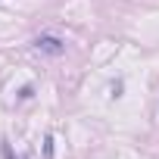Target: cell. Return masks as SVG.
<instances>
[{"label": "cell", "mask_w": 159, "mask_h": 159, "mask_svg": "<svg viewBox=\"0 0 159 159\" xmlns=\"http://www.w3.org/2000/svg\"><path fill=\"white\" fill-rule=\"evenodd\" d=\"M31 47H34L38 53H44V56H62V53H66V41L56 38V34H38V38L31 41Z\"/></svg>", "instance_id": "cell-1"}, {"label": "cell", "mask_w": 159, "mask_h": 159, "mask_svg": "<svg viewBox=\"0 0 159 159\" xmlns=\"http://www.w3.org/2000/svg\"><path fill=\"white\" fill-rule=\"evenodd\" d=\"M31 97H34V88H31V84H25V88L19 91V100H31Z\"/></svg>", "instance_id": "cell-2"}, {"label": "cell", "mask_w": 159, "mask_h": 159, "mask_svg": "<svg viewBox=\"0 0 159 159\" xmlns=\"http://www.w3.org/2000/svg\"><path fill=\"white\" fill-rule=\"evenodd\" d=\"M44 156L53 159V137H50V134H47V140H44Z\"/></svg>", "instance_id": "cell-3"}, {"label": "cell", "mask_w": 159, "mask_h": 159, "mask_svg": "<svg viewBox=\"0 0 159 159\" xmlns=\"http://www.w3.org/2000/svg\"><path fill=\"white\" fill-rule=\"evenodd\" d=\"M0 150H3V159H16V156H13V147H10V140H3V143H0Z\"/></svg>", "instance_id": "cell-4"}, {"label": "cell", "mask_w": 159, "mask_h": 159, "mask_svg": "<svg viewBox=\"0 0 159 159\" xmlns=\"http://www.w3.org/2000/svg\"><path fill=\"white\" fill-rule=\"evenodd\" d=\"M122 88H125L122 81H112V84H109V91H112V97H122Z\"/></svg>", "instance_id": "cell-5"}]
</instances>
